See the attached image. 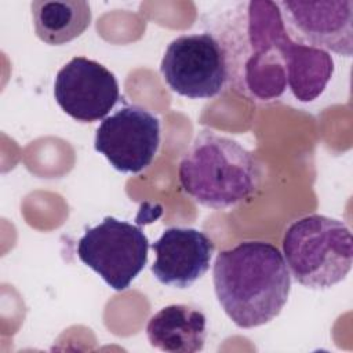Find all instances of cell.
I'll list each match as a JSON object with an SVG mask.
<instances>
[{"mask_svg": "<svg viewBox=\"0 0 353 353\" xmlns=\"http://www.w3.org/2000/svg\"><path fill=\"white\" fill-rule=\"evenodd\" d=\"M212 281L219 305L239 328L270 323L280 314L291 290L283 254L265 241H243L221 251Z\"/></svg>", "mask_w": 353, "mask_h": 353, "instance_id": "cell-2", "label": "cell"}, {"mask_svg": "<svg viewBox=\"0 0 353 353\" xmlns=\"http://www.w3.org/2000/svg\"><path fill=\"white\" fill-rule=\"evenodd\" d=\"M58 106L72 119L92 123L105 119L120 101L116 76L102 63L74 57L63 65L54 81Z\"/></svg>", "mask_w": 353, "mask_h": 353, "instance_id": "cell-8", "label": "cell"}, {"mask_svg": "<svg viewBox=\"0 0 353 353\" xmlns=\"http://www.w3.org/2000/svg\"><path fill=\"white\" fill-rule=\"evenodd\" d=\"M245 34L241 80L254 97L279 98L288 87L298 101L312 102L324 92L335 70L332 57L321 48L291 40L277 3L250 1Z\"/></svg>", "mask_w": 353, "mask_h": 353, "instance_id": "cell-1", "label": "cell"}, {"mask_svg": "<svg viewBox=\"0 0 353 353\" xmlns=\"http://www.w3.org/2000/svg\"><path fill=\"white\" fill-rule=\"evenodd\" d=\"M160 72L167 85L178 95L208 99L226 85L228 52L211 33L182 34L167 46Z\"/></svg>", "mask_w": 353, "mask_h": 353, "instance_id": "cell-6", "label": "cell"}, {"mask_svg": "<svg viewBox=\"0 0 353 353\" xmlns=\"http://www.w3.org/2000/svg\"><path fill=\"white\" fill-rule=\"evenodd\" d=\"M149 240L139 226L105 216L77 241L79 259L114 291L127 290L148 262Z\"/></svg>", "mask_w": 353, "mask_h": 353, "instance_id": "cell-5", "label": "cell"}, {"mask_svg": "<svg viewBox=\"0 0 353 353\" xmlns=\"http://www.w3.org/2000/svg\"><path fill=\"white\" fill-rule=\"evenodd\" d=\"M283 254L296 283L312 290L331 288L352 269V233L345 222L335 218L306 215L287 228Z\"/></svg>", "mask_w": 353, "mask_h": 353, "instance_id": "cell-4", "label": "cell"}, {"mask_svg": "<svg viewBox=\"0 0 353 353\" xmlns=\"http://www.w3.org/2000/svg\"><path fill=\"white\" fill-rule=\"evenodd\" d=\"M290 26L307 46L332 51L338 55L353 54V1H280Z\"/></svg>", "mask_w": 353, "mask_h": 353, "instance_id": "cell-9", "label": "cell"}, {"mask_svg": "<svg viewBox=\"0 0 353 353\" xmlns=\"http://www.w3.org/2000/svg\"><path fill=\"white\" fill-rule=\"evenodd\" d=\"M212 240L201 230L172 226L152 244L156 259L152 273L159 283L174 288H189L210 269Z\"/></svg>", "mask_w": 353, "mask_h": 353, "instance_id": "cell-10", "label": "cell"}, {"mask_svg": "<svg viewBox=\"0 0 353 353\" xmlns=\"http://www.w3.org/2000/svg\"><path fill=\"white\" fill-rule=\"evenodd\" d=\"M36 36L48 46H62L81 36L91 23V7L84 0L30 3Z\"/></svg>", "mask_w": 353, "mask_h": 353, "instance_id": "cell-12", "label": "cell"}, {"mask_svg": "<svg viewBox=\"0 0 353 353\" xmlns=\"http://www.w3.org/2000/svg\"><path fill=\"white\" fill-rule=\"evenodd\" d=\"M149 343L167 353H196L207 338L204 313L188 305H168L154 313L146 325Z\"/></svg>", "mask_w": 353, "mask_h": 353, "instance_id": "cell-11", "label": "cell"}, {"mask_svg": "<svg viewBox=\"0 0 353 353\" xmlns=\"http://www.w3.org/2000/svg\"><path fill=\"white\" fill-rule=\"evenodd\" d=\"M181 186L199 204L225 210L251 197L259 188L262 167L237 141L201 131L179 163Z\"/></svg>", "mask_w": 353, "mask_h": 353, "instance_id": "cell-3", "label": "cell"}, {"mask_svg": "<svg viewBox=\"0 0 353 353\" xmlns=\"http://www.w3.org/2000/svg\"><path fill=\"white\" fill-rule=\"evenodd\" d=\"M160 145V121L148 109L127 105L98 125L94 148L120 172L137 174L153 161Z\"/></svg>", "mask_w": 353, "mask_h": 353, "instance_id": "cell-7", "label": "cell"}]
</instances>
